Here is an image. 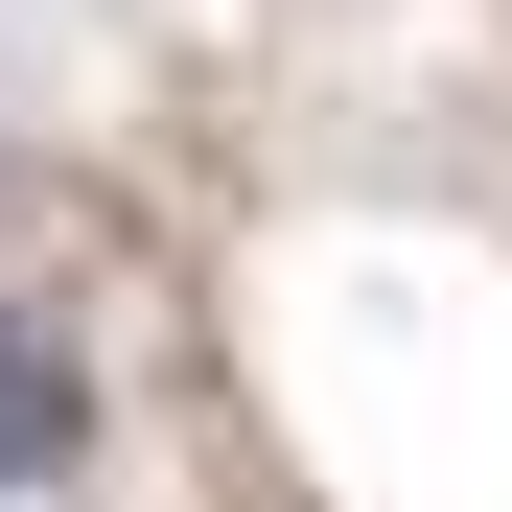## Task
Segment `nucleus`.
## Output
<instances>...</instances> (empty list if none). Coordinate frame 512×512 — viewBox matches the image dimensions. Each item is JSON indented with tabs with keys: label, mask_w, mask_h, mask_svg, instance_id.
I'll use <instances>...</instances> for the list:
<instances>
[{
	"label": "nucleus",
	"mask_w": 512,
	"mask_h": 512,
	"mask_svg": "<svg viewBox=\"0 0 512 512\" xmlns=\"http://www.w3.org/2000/svg\"><path fill=\"white\" fill-rule=\"evenodd\" d=\"M117 443V396H94V326H70L47 280H0V512H70Z\"/></svg>",
	"instance_id": "f257e3e1"
}]
</instances>
